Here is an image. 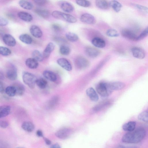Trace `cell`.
<instances>
[{"label":"cell","instance_id":"6da1fadb","mask_svg":"<svg viewBox=\"0 0 148 148\" xmlns=\"http://www.w3.org/2000/svg\"><path fill=\"white\" fill-rule=\"evenodd\" d=\"M146 134V132L144 128H139L125 134L122 136L121 140L125 143H137L144 138Z\"/></svg>","mask_w":148,"mask_h":148},{"label":"cell","instance_id":"7a4b0ae2","mask_svg":"<svg viewBox=\"0 0 148 148\" xmlns=\"http://www.w3.org/2000/svg\"><path fill=\"white\" fill-rule=\"evenodd\" d=\"M52 15L53 17L56 19L70 23H73L77 21L76 18L73 15L58 10L53 11Z\"/></svg>","mask_w":148,"mask_h":148},{"label":"cell","instance_id":"3957f363","mask_svg":"<svg viewBox=\"0 0 148 148\" xmlns=\"http://www.w3.org/2000/svg\"><path fill=\"white\" fill-rule=\"evenodd\" d=\"M96 89L98 93L103 97L109 96L113 91L110 88L109 83L104 82L99 83L96 86Z\"/></svg>","mask_w":148,"mask_h":148},{"label":"cell","instance_id":"277c9868","mask_svg":"<svg viewBox=\"0 0 148 148\" xmlns=\"http://www.w3.org/2000/svg\"><path fill=\"white\" fill-rule=\"evenodd\" d=\"M23 79L25 84L30 88L33 89L35 87L37 79L34 74L28 72H25L23 73Z\"/></svg>","mask_w":148,"mask_h":148},{"label":"cell","instance_id":"5b68a950","mask_svg":"<svg viewBox=\"0 0 148 148\" xmlns=\"http://www.w3.org/2000/svg\"><path fill=\"white\" fill-rule=\"evenodd\" d=\"M112 103V101L110 99L103 100L93 107L91 110L90 113L93 114L97 112L110 106Z\"/></svg>","mask_w":148,"mask_h":148},{"label":"cell","instance_id":"8992f818","mask_svg":"<svg viewBox=\"0 0 148 148\" xmlns=\"http://www.w3.org/2000/svg\"><path fill=\"white\" fill-rule=\"evenodd\" d=\"M75 65L78 69H85L90 65V62L86 58L82 56L76 58L74 61Z\"/></svg>","mask_w":148,"mask_h":148},{"label":"cell","instance_id":"52a82bcc","mask_svg":"<svg viewBox=\"0 0 148 148\" xmlns=\"http://www.w3.org/2000/svg\"><path fill=\"white\" fill-rule=\"evenodd\" d=\"M121 34L122 36L130 40L136 41L137 36L132 30L128 29H124L122 30Z\"/></svg>","mask_w":148,"mask_h":148},{"label":"cell","instance_id":"ba28073f","mask_svg":"<svg viewBox=\"0 0 148 148\" xmlns=\"http://www.w3.org/2000/svg\"><path fill=\"white\" fill-rule=\"evenodd\" d=\"M85 52L88 56L91 58H96L100 53V51L99 49L90 46L85 47Z\"/></svg>","mask_w":148,"mask_h":148},{"label":"cell","instance_id":"9c48e42d","mask_svg":"<svg viewBox=\"0 0 148 148\" xmlns=\"http://www.w3.org/2000/svg\"><path fill=\"white\" fill-rule=\"evenodd\" d=\"M72 133V131L71 129L65 128L58 130L56 133L55 135L59 138L65 139L69 137Z\"/></svg>","mask_w":148,"mask_h":148},{"label":"cell","instance_id":"30bf717a","mask_svg":"<svg viewBox=\"0 0 148 148\" xmlns=\"http://www.w3.org/2000/svg\"><path fill=\"white\" fill-rule=\"evenodd\" d=\"M81 21L84 23L88 24H93L96 22V20L94 17L88 13H84L80 16Z\"/></svg>","mask_w":148,"mask_h":148},{"label":"cell","instance_id":"8fae6325","mask_svg":"<svg viewBox=\"0 0 148 148\" xmlns=\"http://www.w3.org/2000/svg\"><path fill=\"white\" fill-rule=\"evenodd\" d=\"M131 51L133 56L135 58L138 59H143L145 56L144 51L141 48L135 47L131 49Z\"/></svg>","mask_w":148,"mask_h":148},{"label":"cell","instance_id":"7c38bea8","mask_svg":"<svg viewBox=\"0 0 148 148\" xmlns=\"http://www.w3.org/2000/svg\"><path fill=\"white\" fill-rule=\"evenodd\" d=\"M7 78L11 80L16 79L17 77V73L16 68L13 65L11 66L8 69L6 72Z\"/></svg>","mask_w":148,"mask_h":148},{"label":"cell","instance_id":"4fadbf2b","mask_svg":"<svg viewBox=\"0 0 148 148\" xmlns=\"http://www.w3.org/2000/svg\"><path fill=\"white\" fill-rule=\"evenodd\" d=\"M3 40L7 45L11 47L14 46L16 44V41L15 38L11 35L6 34L3 37Z\"/></svg>","mask_w":148,"mask_h":148},{"label":"cell","instance_id":"5bb4252c","mask_svg":"<svg viewBox=\"0 0 148 148\" xmlns=\"http://www.w3.org/2000/svg\"><path fill=\"white\" fill-rule=\"evenodd\" d=\"M57 63L59 65L67 71H70L72 70V67L71 63L66 58H59L57 60Z\"/></svg>","mask_w":148,"mask_h":148},{"label":"cell","instance_id":"9a60e30c","mask_svg":"<svg viewBox=\"0 0 148 148\" xmlns=\"http://www.w3.org/2000/svg\"><path fill=\"white\" fill-rule=\"evenodd\" d=\"M31 34L36 38H40L42 35V33L40 28L37 26L32 25L30 28Z\"/></svg>","mask_w":148,"mask_h":148},{"label":"cell","instance_id":"2e32d148","mask_svg":"<svg viewBox=\"0 0 148 148\" xmlns=\"http://www.w3.org/2000/svg\"><path fill=\"white\" fill-rule=\"evenodd\" d=\"M86 93L87 95L92 101L96 102L98 100V95L93 88L90 87L88 88L86 90Z\"/></svg>","mask_w":148,"mask_h":148},{"label":"cell","instance_id":"e0dca14e","mask_svg":"<svg viewBox=\"0 0 148 148\" xmlns=\"http://www.w3.org/2000/svg\"><path fill=\"white\" fill-rule=\"evenodd\" d=\"M55 45L52 42H49L47 45L43 53V56L44 58H48L51 53L54 50Z\"/></svg>","mask_w":148,"mask_h":148},{"label":"cell","instance_id":"ac0fdd59","mask_svg":"<svg viewBox=\"0 0 148 148\" xmlns=\"http://www.w3.org/2000/svg\"><path fill=\"white\" fill-rule=\"evenodd\" d=\"M92 44L95 47L99 48L104 47L106 45L105 40L99 37H95L93 38L91 41Z\"/></svg>","mask_w":148,"mask_h":148},{"label":"cell","instance_id":"d6986e66","mask_svg":"<svg viewBox=\"0 0 148 148\" xmlns=\"http://www.w3.org/2000/svg\"><path fill=\"white\" fill-rule=\"evenodd\" d=\"M110 86L113 90H118L123 88L125 86L124 83L120 82H115L109 83Z\"/></svg>","mask_w":148,"mask_h":148},{"label":"cell","instance_id":"ffe728a7","mask_svg":"<svg viewBox=\"0 0 148 148\" xmlns=\"http://www.w3.org/2000/svg\"><path fill=\"white\" fill-rule=\"evenodd\" d=\"M18 17L22 20L26 22H30L33 19L32 15L29 13L24 11H20L18 14Z\"/></svg>","mask_w":148,"mask_h":148},{"label":"cell","instance_id":"44dd1931","mask_svg":"<svg viewBox=\"0 0 148 148\" xmlns=\"http://www.w3.org/2000/svg\"><path fill=\"white\" fill-rule=\"evenodd\" d=\"M43 75L46 79L53 82H55L57 79V76L56 74L49 70L45 71Z\"/></svg>","mask_w":148,"mask_h":148},{"label":"cell","instance_id":"7402d4cb","mask_svg":"<svg viewBox=\"0 0 148 148\" xmlns=\"http://www.w3.org/2000/svg\"><path fill=\"white\" fill-rule=\"evenodd\" d=\"M26 65L30 69H36L38 66V61L33 58H27L25 61Z\"/></svg>","mask_w":148,"mask_h":148},{"label":"cell","instance_id":"603a6c76","mask_svg":"<svg viewBox=\"0 0 148 148\" xmlns=\"http://www.w3.org/2000/svg\"><path fill=\"white\" fill-rule=\"evenodd\" d=\"M35 12L38 15L45 18H48L50 16L49 11L46 9L36 8L35 9Z\"/></svg>","mask_w":148,"mask_h":148},{"label":"cell","instance_id":"cb8c5ba5","mask_svg":"<svg viewBox=\"0 0 148 148\" xmlns=\"http://www.w3.org/2000/svg\"><path fill=\"white\" fill-rule=\"evenodd\" d=\"M60 7L63 11L67 13L72 12L74 9V6L70 3L68 2L62 3L60 5Z\"/></svg>","mask_w":148,"mask_h":148},{"label":"cell","instance_id":"d4e9b609","mask_svg":"<svg viewBox=\"0 0 148 148\" xmlns=\"http://www.w3.org/2000/svg\"><path fill=\"white\" fill-rule=\"evenodd\" d=\"M136 123L134 121H130L125 123L122 126L123 130L126 131H132L135 129Z\"/></svg>","mask_w":148,"mask_h":148},{"label":"cell","instance_id":"484cf974","mask_svg":"<svg viewBox=\"0 0 148 148\" xmlns=\"http://www.w3.org/2000/svg\"><path fill=\"white\" fill-rule=\"evenodd\" d=\"M10 110L11 107L9 106H0V118L8 116L9 114Z\"/></svg>","mask_w":148,"mask_h":148},{"label":"cell","instance_id":"4316f807","mask_svg":"<svg viewBox=\"0 0 148 148\" xmlns=\"http://www.w3.org/2000/svg\"><path fill=\"white\" fill-rule=\"evenodd\" d=\"M21 127L25 131L31 132L33 131L34 129V124L30 121H25L22 123Z\"/></svg>","mask_w":148,"mask_h":148},{"label":"cell","instance_id":"83f0119b","mask_svg":"<svg viewBox=\"0 0 148 148\" xmlns=\"http://www.w3.org/2000/svg\"><path fill=\"white\" fill-rule=\"evenodd\" d=\"M95 4L98 8L103 10L107 9L110 7L109 2L106 0H96L95 1Z\"/></svg>","mask_w":148,"mask_h":148},{"label":"cell","instance_id":"f1b7e54d","mask_svg":"<svg viewBox=\"0 0 148 148\" xmlns=\"http://www.w3.org/2000/svg\"><path fill=\"white\" fill-rule=\"evenodd\" d=\"M109 4L110 6H111L116 12H118L120 11L122 6L120 3L116 0L110 1L109 2Z\"/></svg>","mask_w":148,"mask_h":148},{"label":"cell","instance_id":"f546056e","mask_svg":"<svg viewBox=\"0 0 148 148\" xmlns=\"http://www.w3.org/2000/svg\"><path fill=\"white\" fill-rule=\"evenodd\" d=\"M19 4L20 6L26 10H31L33 8V5L30 2L26 0H20L19 2Z\"/></svg>","mask_w":148,"mask_h":148},{"label":"cell","instance_id":"4dcf8cb0","mask_svg":"<svg viewBox=\"0 0 148 148\" xmlns=\"http://www.w3.org/2000/svg\"><path fill=\"white\" fill-rule=\"evenodd\" d=\"M19 39L21 41L27 44H30L32 42V38L27 34L21 35L19 36Z\"/></svg>","mask_w":148,"mask_h":148},{"label":"cell","instance_id":"1f68e13d","mask_svg":"<svg viewBox=\"0 0 148 148\" xmlns=\"http://www.w3.org/2000/svg\"><path fill=\"white\" fill-rule=\"evenodd\" d=\"M13 86L15 89L16 95L21 96L23 94L25 88L23 85L19 83H16Z\"/></svg>","mask_w":148,"mask_h":148},{"label":"cell","instance_id":"d6a6232c","mask_svg":"<svg viewBox=\"0 0 148 148\" xmlns=\"http://www.w3.org/2000/svg\"><path fill=\"white\" fill-rule=\"evenodd\" d=\"M65 36L68 40L71 42L77 41L79 39L78 36L76 34L71 32L66 33Z\"/></svg>","mask_w":148,"mask_h":148},{"label":"cell","instance_id":"836d02e7","mask_svg":"<svg viewBox=\"0 0 148 148\" xmlns=\"http://www.w3.org/2000/svg\"><path fill=\"white\" fill-rule=\"evenodd\" d=\"M32 56L33 58L38 62L42 61L44 59L42 54L39 51L37 50H35L33 51Z\"/></svg>","mask_w":148,"mask_h":148},{"label":"cell","instance_id":"e575fe53","mask_svg":"<svg viewBox=\"0 0 148 148\" xmlns=\"http://www.w3.org/2000/svg\"><path fill=\"white\" fill-rule=\"evenodd\" d=\"M6 94L10 97H13L16 95V90L13 86H8L5 89Z\"/></svg>","mask_w":148,"mask_h":148},{"label":"cell","instance_id":"d590c367","mask_svg":"<svg viewBox=\"0 0 148 148\" xmlns=\"http://www.w3.org/2000/svg\"><path fill=\"white\" fill-rule=\"evenodd\" d=\"M59 51L60 53L64 56L68 55L70 52V48L65 45H62L60 47Z\"/></svg>","mask_w":148,"mask_h":148},{"label":"cell","instance_id":"8d00e7d4","mask_svg":"<svg viewBox=\"0 0 148 148\" xmlns=\"http://www.w3.org/2000/svg\"><path fill=\"white\" fill-rule=\"evenodd\" d=\"M36 84L39 88L43 89L46 87L47 84V82L44 79L41 78L37 79Z\"/></svg>","mask_w":148,"mask_h":148},{"label":"cell","instance_id":"74e56055","mask_svg":"<svg viewBox=\"0 0 148 148\" xmlns=\"http://www.w3.org/2000/svg\"><path fill=\"white\" fill-rule=\"evenodd\" d=\"M138 118L141 121L147 123L148 121V111H145L140 113L138 115Z\"/></svg>","mask_w":148,"mask_h":148},{"label":"cell","instance_id":"f35d334b","mask_svg":"<svg viewBox=\"0 0 148 148\" xmlns=\"http://www.w3.org/2000/svg\"><path fill=\"white\" fill-rule=\"evenodd\" d=\"M11 53V50L3 46H0V54L4 56H8Z\"/></svg>","mask_w":148,"mask_h":148},{"label":"cell","instance_id":"ab89813d","mask_svg":"<svg viewBox=\"0 0 148 148\" xmlns=\"http://www.w3.org/2000/svg\"><path fill=\"white\" fill-rule=\"evenodd\" d=\"M106 35L110 37H116L119 36V34L115 29H109L106 32Z\"/></svg>","mask_w":148,"mask_h":148},{"label":"cell","instance_id":"60d3db41","mask_svg":"<svg viewBox=\"0 0 148 148\" xmlns=\"http://www.w3.org/2000/svg\"><path fill=\"white\" fill-rule=\"evenodd\" d=\"M76 3L78 5L84 7H88L91 5L90 2L87 0H77Z\"/></svg>","mask_w":148,"mask_h":148},{"label":"cell","instance_id":"b9f144b4","mask_svg":"<svg viewBox=\"0 0 148 148\" xmlns=\"http://www.w3.org/2000/svg\"><path fill=\"white\" fill-rule=\"evenodd\" d=\"M148 34V27H147L145 29L137 36L136 41L142 40L147 36Z\"/></svg>","mask_w":148,"mask_h":148},{"label":"cell","instance_id":"7bdbcfd3","mask_svg":"<svg viewBox=\"0 0 148 148\" xmlns=\"http://www.w3.org/2000/svg\"><path fill=\"white\" fill-rule=\"evenodd\" d=\"M134 5L136 8L140 11L143 13H147L148 8L147 7L137 4H135Z\"/></svg>","mask_w":148,"mask_h":148},{"label":"cell","instance_id":"ee69618b","mask_svg":"<svg viewBox=\"0 0 148 148\" xmlns=\"http://www.w3.org/2000/svg\"><path fill=\"white\" fill-rule=\"evenodd\" d=\"M51 27L56 32L60 31L62 29L61 26L59 24L56 23H54L52 25Z\"/></svg>","mask_w":148,"mask_h":148},{"label":"cell","instance_id":"f6af8a7d","mask_svg":"<svg viewBox=\"0 0 148 148\" xmlns=\"http://www.w3.org/2000/svg\"><path fill=\"white\" fill-rule=\"evenodd\" d=\"M8 20L4 17L0 16V26H5L8 23Z\"/></svg>","mask_w":148,"mask_h":148},{"label":"cell","instance_id":"bcb514c9","mask_svg":"<svg viewBox=\"0 0 148 148\" xmlns=\"http://www.w3.org/2000/svg\"><path fill=\"white\" fill-rule=\"evenodd\" d=\"M34 2L35 4L38 5L42 6L46 4L47 3V1L43 0H35L34 1Z\"/></svg>","mask_w":148,"mask_h":148},{"label":"cell","instance_id":"7dc6e473","mask_svg":"<svg viewBox=\"0 0 148 148\" xmlns=\"http://www.w3.org/2000/svg\"><path fill=\"white\" fill-rule=\"evenodd\" d=\"M8 123L6 121H0V127L3 128L7 127L8 125Z\"/></svg>","mask_w":148,"mask_h":148},{"label":"cell","instance_id":"c3c4849f","mask_svg":"<svg viewBox=\"0 0 148 148\" xmlns=\"http://www.w3.org/2000/svg\"><path fill=\"white\" fill-rule=\"evenodd\" d=\"M5 90L4 87L3 83L0 82V92L2 93Z\"/></svg>","mask_w":148,"mask_h":148},{"label":"cell","instance_id":"681fc988","mask_svg":"<svg viewBox=\"0 0 148 148\" xmlns=\"http://www.w3.org/2000/svg\"><path fill=\"white\" fill-rule=\"evenodd\" d=\"M36 134L38 136L43 137V133L40 130H38L36 132Z\"/></svg>","mask_w":148,"mask_h":148},{"label":"cell","instance_id":"f907efd6","mask_svg":"<svg viewBox=\"0 0 148 148\" xmlns=\"http://www.w3.org/2000/svg\"><path fill=\"white\" fill-rule=\"evenodd\" d=\"M43 138L46 144L47 145H50L51 144V141L49 140L47 138L44 137Z\"/></svg>","mask_w":148,"mask_h":148},{"label":"cell","instance_id":"816d5d0a","mask_svg":"<svg viewBox=\"0 0 148 148\" xmlns=\"http://www.w3.org/2000/svg\"><path fill=\"white\" fill-rule=\"evenodd\" d=\"M50 148H61L60 145L58 143H56L53 145Z\"/></svg>","mask_w":148,"mask_h":148},{"label":"cell","instance_id":"f5cc1de1","mask_svg":"<svg viewBox=\"0 0 148 148\" xmlns=\"http://www.w3.org/2000/svg\"><path fill=\"white\" fill-rule=\"evenodd\" d=\"M118 148H137L135 147H126L123 145H120Z\"/></svg>","mask_w":148,"mask_h":148},{"label":"cell","instance_id":"db71d44e","mask_svg":"<svg viewBox=\"0 0 148 148\" xmlns=\"http://www.w3.org/2000/svg\"></svg>","mask_w":148,"mask_h":148}]
</instances>
